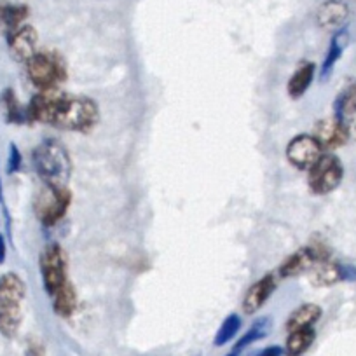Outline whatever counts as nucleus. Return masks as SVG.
<instances>
[{"label": "nucleus", "mask_w": 356, "mask_h": 356, "mask_svg": "<svg viewBox=\"0 0 356 356\" xmlns=\"http://www.w3.org/2000/svg\"><path fill=\"white\" fill-rule=\"evenodd\" d=\"M321 156L323 149L313 135H297L286 147V159L297 170H311Z\"/></svg>", "instance_id": "nucleus-8"}, {"label": "nucleus", "mask_w": 356, "mask_h": 356, "mask_svg": "<svg viewBox=\"0 0 356 356\" xmlns=\"http://www.w3.org/2000/svg\"><path fill=\"white\" fill-rule=\"evenodd\" d=\"M22 325V306H0V334L13 339Z\"/></svg>", "instance_id": "nucleus-23"}, {"label": "nucleus", "mask_w": 356, "mask_h": 356, "mask_svg": "<svg viewBox=\"0 0 356 356\" xmlns=\"http://www.w3.org/2000/svg\"><path fill=\"white\" fill-rule=\"evenodd\" d=\"M269 330H271V320H269V318H262V320L255 321V323L252 325V328H250V330L239 339L238 344H236L234 348V353H241L243 349L248 348L250 344L264 339L267 334H269Z\"/></svg>", "instance_id": "nucleus-24"}, {"label": "nucleus", "mask_w": 356, "mask_h": 356, "mask_svg": "<svg viewBox=\"0 0 356 356\" xmlns=\"http://www.w3.org/2000/svg\"><path fill=\"white\" fill-rule=\"evenodd\" d=\"M100 119L98 104L88 97L61 93L49 126L63 131H89Z\"/></svg>", "instance_id": "nucleus-2"}, {"label": "nucleus", "mask_w": 356, "mask_h": 356, "mask_svg": "<svg viewBox=\"0 0 356 356\" xmlns=\"http://www.w3.org/2000/svg\"><path fill=\"white\" fill-rule=\"evenodd\" d=\"M0 208L4 210L6 218H8V229H11V217H9L8 207H6V200H4V186H2V178H0Z\"/></svg>", "instance_id": "nucleus-30"}, {"label": "nucleus", "mask_w": 356, "mask_h": 356, "mask_svg": "<svg viewBox=\"0 0 356 356\" xmlns=\"http://www.w3.org/2000/svg\"><path fill=\"white\" fill-rule=\"evenodd\" d=\"M6 39H8V47L16 61L26 63L39 53V49H37L39 35L32 25H22L15 32L9 33Z\"/></svg>", "instance_id": "nucleus-10"}, {"label": "nucleus", "mask_w": 356, "mask_h": 356, "mask_svg": "<svg viewBox=\"0 0 356 356\" xmlns=\"http://www.w3.org/2000/svg\"><path fill=\"white\" fill-rule=\"evenodd\" d=\"M283 353H285V351H283L280 346H269V348H266L264 351L257 353L255 356H282Z\"/></svg>", "instance_id": "nucleus-28"}, {"label": "nucleus", "mask_w": 356, "mask_h": 356, "mask_svg": "<svg viewBox=\"0 0 356 356\" xmlns=\"http://www.w3.org/2000/svg\"><path fill=\"white\" fill-rule=\"evenodd\" d=\"M276 290V276L266 275L262 280L253 283L246 292L245 300H243V311L246 314H253L267 302V299L273 296Z\"/></svg>", "instance_id": "nucleus-12"}, {"label": "nucleus", "mask_w": 356, "mask_h": 356, "mask_svg": "<svg viewBox=\"0 0 356 356\" xmlns=\"http://www.w3.org/2000/svg\"><path fill=\"white\" fill-rule=\"evenodd\" d=\"M70 191L68 187H56L44 184L42 189L37 193L33 210L42 225H54L65 217L70 207Z\"/></svg>", "instance_id": "nucleus-4"}, {"label": "nucleus", "mask_w": 356, "mask_h": 356, "mask_svg": "<svg viewBox=\"0 0 356 356\" xmlns=\"http://www.w3.org/2000/svg\"><path fill=\"white\" fill-rule=\"evenodd\" d=\"M29 18V8L22 4H11L6 0H0V33L8 37Z\"/></svg>", "instance_id": "nucleus-15"}, {"label": "nucleus", "mask_w": 356, "mask_h": 356, "mask_svg": "<svg viewBox=\"0 0 356 356\" xmlns=\"http://www.w3.org/2000/svg\"><path fill=\"white\" fill-rule=\"evenodd\" d=\"M356 114V81L351 79L334 102V118L346 122Z\"/></svg>", "instance_id": "nucleus-16"}, {"label": "nucleus", "mask_w": 356, "mask_h": 356, "mask_svg": "<svg viewBox=\"0 0 356 356\" xmlns=\"http://www.w3.org/2000/svg\"><path fill=\"white\" fill-rule=\"evenodd\" d=\"M25 356H46V353H44L42 344H39V342H30Z\"/></svg>", "instance_id": "nucleus-27"}, {"label": "nucleus", "mask_w": 356, "mask_h": 356, "mask_svg": "<svg viewBox=\"0 0 356 356\" xmlns=\"http://www.w3.org/2000/svg\"><path fill=\"white\" fill-rule=\"evenodd\" d=\"M25 293V282L16 273L0 276V306H22Z\"/></svg>", "instance_id": "nucleus-14"}, {"label": "nucleus", "mask_w": 356, "mask_h": 356, "mask_svg": "<svg viewBox=\"0 0 356 356\" xmlns=\"http://www.w3.org/2000/svg\"><path fill=\"white\" fill-rule=\"evenodd\" d=\"M314 74H316V65L311 63V61H306V63L299 65L293 75L290 77L289 86V95L292 98H300L304 93H306L307 89H309L311 82H313Z\"/></svg>", "instance_id": "nucleus-18"}, {"label": "nucleus", "mask_w": 356, "mask_h": 356, "mask_svg": "<svg viewBox=\"0 0 356 356\" xmlns=\"http://www.w3.org/2000/svg\"><path fill=\"white\" fill-rule=\"evenodd\" d=\"M349 9L341 0H327L318 9V25L325 30H337L346 23Z\"/></svg>", "instance_id": "nucleus-13"}, {"label": "nucleus", "mask_w": 356, "mask_h": 356, "mask_svg": "<svg viewBox=\"0 0 356 356\" xmlns=\"http://www.w3.org/2000/svg\"><path fill=\"white\" fill-rule=\"evenodd\" d=\"M344 177V168L341 159L334 154H323L309 170V189L314 194L332 193L337 189Z\"/></svg>", "instance_id": "nucleus-5"}, {"label": "nucleus", "mask_w": 356, "mask_h": 356, "mask_svg": "<svg viewBox=\"0 0 356 356\" xmlns=\"http://www.w3.org/2000/svg\"><path fill=\"white\" fill-rule=\"evenodd\" d=\"M313 136L318 140V143H320L323 150L339 149V147H342L349 140L346 122L339 121L337 118H328L318 121L316 126H314Z\"/></svg>", "instance_id": "nucleus-11"}, {"label": "nucleus", "mask_w": 356, "mask_h": 356, "mask_svg": "<svg viewBox=\"0 0 356 356\" xmlns=\"http://www.w3.org/2000/svg\"><path fill=\"white\" fill-rule=\"evenodd\" d=\"M40 273L46 292L51 297L68 282L67 278V255L58 243L47 245L40 255Z\"/></svg>", "instance_id": "nucleus-6"}, {"label": "nucleus", "mask_w": 356, "mask_h": 356, "mask_svg": "<svg viewBox=\"0 0 356 356\" xmlns=\"http://www.w3.org/2000/svg\"><path fill=\"white\" fill-rule=\"evenodd\" d=\"M227 356H239V353H234V351H232L231 355H227Z\"/></svg>", "instance_id": "nucleus-32"}, {"label": "nucleus", "mask_w": 356, "mask_h": 356, "mask_svg": "<svg viewBox=\"0 0 356 356\" xmlns=\"http://www.w3.org/2000/svg\"><path fill=\"white\" fill-rule=\"evenodd\" d=\"M53 306H54V311H56V314H60V316L68 318L74 314L75 307H77V296H75V290L70 282L65 283V285L54 293Z\"/></svg>", "instance_id": "nucleus-22"}, {"label": "nucleus", "mask_w": 356, "mask_h": 356, "mask_svg": "<svg viewBox=\"0 0 356 356\" xmlns=\"http://www.w3.org/2000/svg\"><path fill=\"white\" fill-rule=\"evenodd\" d=\"M22 164H23L22 152H19L16 143H11V145H9V157H8V173L9 175L18 173V171L22 170Z\"/></svg>", "instance_id": "nucleus-26"}, {"label": "nucleus", "mask_w": 356, "mask_h": 356, "mask_svg": "<svg viewBox=\"0 0 356 356\" xmlns=\"http://www.w3.org/2000/svg\"><path fill=\"white\" fill-rule=\"evenodd\" d=\"M346 46H348V32H346V30L342 29V30H339V32L335 33L334 37H332V42H330V46H328L327 56H325L323 65H321L320 77L323 79V81L328 77V75L332 74V70H334L335 63H337V61L341 60L342 51H344Z\"/></svg>", "instance_id": "nucleus-19"}, {"label": "nucleus", "mask_w": 356, "mask_h": 356, "mask_svg": "<svg viewBox=\"0 0 356 356\" xmlns=\"http://www.w3.org/2000/svg\"><path fill=\"white\" fill-rule=\"evenodd\" d=\"M325 259H328V250L325 246H304L282 264L278 275L282 278H296L302 273H307L314 264Z\"/></svg>", "instance_id": "nucleus-9"}, {"label": "nucleus", "mask_w": 356, "mask_h": 356, "mask_svg": "<svg viewBox=\"0 0 356 356\" xmlns=\"http://www.w3.org/2000/svg\"><path fill=\"white\" fill-rule=\"evenodd\" d=\"M314 339H316V332H314V328H302V330L290 332L285 344V355L286 356L304 355V353L311 348Z\"/></svg>", "instance_id": "nucleus-20"}, {"label": "nucleus", "mask_w": 356, "mask_h": 356, "mask_svg": "<svg viewBox=\"0 0 356 356\" xmlns=\"http://www.w3.org/2000/svg\"><path fill=\"white\" fill-rule=\"evenodd\" d=\"M25 65L26 75L40 91L58 88L67 79V65L63 58L54 51H39Z\"/></svg>", "instance_id": "nucleus-3"}, {"label": "nucleus", "mask_w": 356, "mask_h": 356, "mask_svg": "<svg viewBox=\"0 0 356 356\" xmlns=\"http://www.w3.org/2000/svg\"><path fill=\"white\" fill-rule=\"evenodd\" d=\"M321 318V307L316 304H302L290 314L286 321V330L296 332L302 328H313L314 323Z\"/></svg>", "instance_id": "nucleus-17"}, {"label": "nucleus", "mask_w": 356, "mask_h": 356, "mask_svg": "<svg viewBox=\"0 0 356 356\" xmlns=\"http://www.w3.org/2000/svg\"><path fill=\"white\" fill-rule=\"evenodd\" d=\"M6 257H8V241L4 234H0V264L6 262Z\"/></svg>", "instance_id": "nucleus-31"}, {"label": "nucleus", "mask_w": 356, "mask_h": 356, "mask_svg": "<svg viewBox=\"0 0 356 356\" xmlns=\"http://www.w3.org/2000/svg\"><path fill=\"white\" fill-rule=\"evenodd\" d=\"M33 168L47 186L67 187L72 175V159L60 140L47 138L33 149Z\"/></svg>", "instance_id": "nucleus-1"}, {"label": "nucleus", "mask_w": 356, "mask_h": 356, "mask_svg": "<svg viewBox=\"0 0 356 356\" xmlns=\"http://www.w3.org/2000/svg\"><path fill=\"white\" fill-rule=\"evenodd\" d=\"M346 128H348L349 140H353V142L356 143V114L346 121Z\"/></svg>", "instance_id": "nucleus-29"}, {"label": "nucleus", "mask_w": 356, "mask_h": 356, "mask_svg": "<svg viewBox=\"0 0 356 356\" xmlns=\"http://www.w3.org/2000/svg\"><path fill=\"white\" fill-rule=\"evenodd\" d=\"M239 330H241V318L238 314H229L224 320V323L220 325V328H218L217 335L213 339V344L225 346L238 335Z\"/></svg>", "instance_id": "nucleus-25"}, {"label": "nucleus", "mask_w": 356, "mask_h": 356, "mask_svg": "<svg viewBox=\"0 0 356 356\" xmlns=\"http://www.w3.org/2000/svg\"><path fill=\"white\" fill-rule=\"evenodd\" d=\"M2 107H4L6 119H8L9 124H25V122H30L29 111L19 104L13 89H6L4 93H2Z\"/></svg>", "instance_id": "nucleus-21"}, {"label": "nucleus", "mask_w": 356, "mask_h": 356, "mask_svg": "<svg viewBox=\"0 0 356 356\" xmlns=\"http://www.w3.org/2000/svg\"><path fill=\"white\" fill-rule=\"evenodd\" d=\"M307 273H309V282L314 286H332L339 282H356V267L332 262L328 259L316 262Z\"/></svg>", "instance_id": "nucleus-7"}]
</instances>
